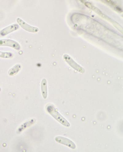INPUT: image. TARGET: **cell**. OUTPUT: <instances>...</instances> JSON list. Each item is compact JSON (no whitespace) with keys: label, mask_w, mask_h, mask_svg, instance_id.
Wrapping results in <instances>:
<instances>
[{"label":"cell","mask_w":123,"mask_h":152,"mask_svg":"<svg viewBox=\"0 0 123 152\" xmlns=\"http://www.w3.org/2000/svg\"><path fill=\"white\" fill-rule=\"evenodd\" d=\"M36 120L35 119H32L27 121L20 126L18 129L17 132L20 133L22 132L28 127L34 124Z\"/></svg>","instance_id":"52a82bcc"},{"label":"cell","mask_w":123,"mask_h":152,"mask_svg":"<svg viewBox=\"0 0 123 152\" xmlns=\"http://www.w3.org/2000/svg\"><path fill=\"white\" fill-rule=\"evenodd\" d=\"M46 109L50 115L61 124L67 127H70V123L61 115L53 105H49Z\"/></svg>","instance_id":"6da1fadb"},{"label":"cell","mask_w":123,"mask_h":152,"mask_svg":"<svg viewBox=\"0 0 123 152\" xmlns=\"http://www.w3.org/2000/svg\"><path fill=\"white\" fill-rule=\"evenodd\" d=\"M56 141L57 142L63 144L72 149L76 148L75 144L71 140L64 137L58 136L55 138Z\"/></svg>","instance_id":"277c9868"},{"label":"cell","mask_w":123,"mask_h":152,"mask_svg":"<svg viewBox=\"0 0 123 152\" xmlns=\"http://www.w3.org/2000/svg\"><path fill=\"white\" fill-rule=\"evenodd\" d=\"M21 67L22 66L20 64L15 65L9 70L8 72L9 75L13 76L16 75L21 70Z\"/></svg>","instance_id":"ba28073f"},{"label":"cell","mask_w":123,"mask_h":152,"mask_svg":"<svg viewBox=\"0 0 123 152\" xmlns=\"http://www.w3.org/2000/svg\"><path fill=\"white\" fill-rule=\"evenodd\" d=\"M13 56V55L12 53L0 51V57L1 58H12Z\"/></svg>","instance_id":"9c48e42d"},{"label":"cell","mask_w":123,"mask_h":152,"mask_svg":"<svg viewBox=\"0 0 123 152\" xmlns=\"http://www.w3.org/2000/svg\"><path fill=\"white\" fill-rule=\"evenodd\" d=\"M19 28L18 25L13 24L7 26L3 29L0 32V34L5 36L14 31H16Z\"/></svg>","instance_id":"5b68a950"},{"label":"cell","mask_w":123,"mask_h":152,"mask_svg":"<svg viewBox=\"0 0 123 152\" xmlns=\"http://www.w3.org/2000/svg\"><path fill=\"white\" fill-rule=\"evenodd\" d=\"M18 23L20 26L26 31L32 33H36L39 31V29L37 27L30 26L24 20L20 18L17 19Z\"/></svg>","instance_id":"7a4b0ae2"},{"label":"cell","mask_w":123,"mask_h":152,"mask_svg":"<svg viewBox=\"0 0 123 152\" xmlns=\"http://www.w3.org/2000/svg\"><path fill=\"white\" fill-rule=\"evenodd\" d=\"M41 93L44 99H46L48 97V84L47 80L43 79L41 82Z\"/></svg>","instance_id":"8992f818"},{"label":"cell","mask_w":123,"mask_h":152,"mask_svg":"<svg viewBox=\"0 0 123 152\" xmlns=\"http://www.w3.org/2000/svg\"><path fill=\"white\" fill-rule=\"evenodd\" d=\"M0 46L10 47L17 50L21 49L20 45L18 42L10 39H0Z\"/></svg>","instance_id":"3957f363"}]
</instances>
